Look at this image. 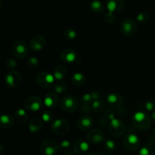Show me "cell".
Listing matches in <instances>:
<instances>
[{"label":"cell","mask_w":155,"mask_h":155,"mask_svg":"<svg viewBox=\"0 0 155 155\" xmlns=\"http://www.w3.org/2000/svg\"><path fill=\"white\" fill-rule=\"evenodd\" d=\"M91 106H92V109L93 111L101 112L104 108V102L103 101H101V99L96 100V101H92Z\"/></svg>","instance_id":"28"},{"label":"cell","mask_w":155,"mask_h":155,"mask_svg":"<svg viewBox=\"0 0 155 155\" xmlns=\"http://www.w3.org/2000/svg\"><path fill=\"white\" fill-rule=\"evenodd\" d=\"M64 155H76V153L70 151H68V152L64 153Z\"/></svg>","instance_id":"41"},{"label":"cell","mask_w":155,"mask_h":155,"mask_svg":"<svg viewBox=\"0 0 155 155\" xmlns=\"http://www.w3.org/2000/svg\"><path fill=\"white\" fill-rule=\"evenodd\" d=\"M154 151H153L152 148L150 145H145L141 148L139 150V155H153Z\"/></svg>","instance_id":"31"},{"label":"cell","mask_w":155,"mask_h":155,"mask_svg":"<svg viewBox=\"0 0 155 155\" xmlns=\"http://www.w3.org/2000/svg\"><path fill=\"white\" fill-rule=\"evenodd\" d=\"M53 76L54 79L58 81L63 80L67 76V68L64 65H56L53 70Z\"/></svg>","instance_id":"22"},{"label":"cell","mask_w":155,"mask_h":155,"mask_svg":"<svg viewBox=\"0 0 155 155\" xmlns=\"http://www.w3.org/2000/svg\"><path fill=\"white\" fill-rule=\"evenodd\" d=\"M93 124L94 120L92 117L89 114H84L79 118L77 125V128L80 131H86V130H90L91 127L93 126Z\"/></svg>","instance_id":"14"},{"label":"cell","mask_w":155,"mask_h":155,"mask_svg":"<svg viewBox=\"0 0 155 155\" xmlns=\"http://www.w3.org/2000/svg\"><path fill=\"white\" fill-rule=\"evenodd\" d=\"M46 45V39L43 36L37 35L33 36L30 41V48L33 51H39L43 49Z\"/></svg>","instance_id":"13"},{"label":"cell","mask_w":155,"mask_h":155,"mask_svg":"<svg viewBox=\"0 0 155 155\" xmlns=\"http://www.w3.org/2000/svg\"><path fill=\"white\" fill-rule=\"evenodd\" d=\"M106 102L111 107H119L124 104V98L120 94L110 93L106 98Z\"/></svg>","instance_id":"15"},{"label":"cell","mask_w":155,"mask_h":155,"mask_svg":"<svg viewBox=\"0 0 155 155\" xmlns=\"http://www.w3.org/2000/svg\"><path fill=\"white\" fill-rule=\"evenodd\" d=\"M61 59L64 63L71 64L77 61L78 59L77 53L72 48H65L61 53Z\"/></svg>","instance_id":"16"},{"label":"cell","mask_w":155,"mask_h":155,"mask_svg":"<svg viewBox=\"0 0 155 155\" xmlns=\"http://www.w3.org/2000/svg\"><path fill=\"white\" fill-rule=\"evenodd\" d=\"M71 82L74 86H81L86 82V77H85L84 74H83L82 73L77 72L73 74L72 77H71Z\"/></svg>","instance_id":"23"},{"label":"cell","mask_w":155,"mask_h":155,"mask_svg":"<svg viewBox=\"0 0 155 155\" xmlns=\"http://www.w3.org/2000/svg\"><path fill=\"white\" fill-rule=\"evenodd\" d=\"M151 120H152L155 123V110L152 112V114H151Z\"/></svg>","instance_id":"42"},{"label":"cell","mask_w":155,"mask_h":155,"mask_svg":"<svg viewBox=\"0 0 155 155\" xmlns=\"http://www.w3.org/2000/svg\"><path fill=\"white\" fill-rule=\"evenodd\" d=\"M60 104L64 111L67 113H74L78 109L79 101L74 95H67L61 98Z\"/></svg>","instance_id":"2"},{"label":"cell","mask_w":155,"mask_h":155,"mask_svg":"<svg viewBox=\"0 0 155 155\" xmlns=\"http://www.w3.org/2000/svg\"><path fill=\"white\" fill-rule=\"evenodd\" d=\"M108 131L112 137L120 138L125 133L126 126L123 121L114 117L110 120Z\"/></svg>","instance_id":"3"},{"label":"cell","mask_w":155,"mask_h":155,"mask_svg":"<svg viewBox=\"0 0 155 155\" xmlns=\"http://www.w3.org/2000/svg\"><path fill=\"white\" fill-rule=\"evenodd\" d=\"M81 101L83 103V105H91L93 100H92V97L90 92L84 94L82 97Z\"/></svg>","instance_id":"34"},{"label":"cell","mask_w":155,"mask_h":155,"mask_svg":"<svg viewBox=\"0 0 155 155\" xmlns=\"http://www.w3.org/2000/svg\"><path fill=\"white\" fill-rule=\"evenodd\" d=\"M43 102L46 107L54 108L59 104V97L56 92H49L46 94L43 100Z\"/></svg>","instance_id":"17"},{"label":"cell","mask_w":155,"mask_h":155,"mask_svg":"<svg viewBox=\"0 0 155 155\" xmlns=\"http://www.w3.org/2000/svg\"><path fill=\"white\" fill-rule=\"evenodd\" d=\"M2 0H0V7L2 6Z\"/></svg>","instance_id":"45"},{"label":"cell","mask_w":155,"mask_h":155,"mask_svg":"<svg viewBox=\"0 0 155 155\" xmlns=\"http://www.w3.org/2000/svg\"><path fill=\"white\" fill-rule=\"evenodd\" d=\"M85 155H98V154H95V153L94 152H90V153H88V154H86Z\"/></svg>","instance_id":"43"},{"label":"cell","mask_w":155,"mask_h":155,"mask_svg":"<svg viewBox=\"0 0 155 155\" xmlns=\"http://www.w3.org/2000/svg\"><path fill=\"white\" fill-rule=\"evenodd\" d=\"M104 148L107 151H114L116 148V142L112 140V139H107V140L104 142Z\"/></svg>","instance_id":"33"},{"label":"cell","mask_w":155,"mask_h":155,"mask_svg":"<svg viewBox=\"0 0 155 155\" xmlns=\"http://www.w3.org/2000/svg\"><path fill=\"white\" fill-rule=\"evenodd\" d=\"M77 32L71 28H67L64 30L63 36L68 41H74L77 38Z\"/></svg>","instance_id":"27"},{"label":"cell","mask_w":155,"mask_h":155,"mask_svg":"<svg viewBox=\"0 0 155 155\" xmlns=\"http://www.w3.org/2000/svg\"><path fill=\"white\" fill-rule=\"evenodd\" d=\"M144 108L147 111H154L155 109V101L154 100H147L143 104Z\"/></svg>","instance_id":"35"},{"label":"cell","mask_w":155,"mask_h":155,"mask_svg":"<svg viewBox=\"0 0 155 155\" xmlns=\"http://www.w3.org/2000/svg\"><path fill=\"white\" fill-rule=\"evenodd\" d=\"M128 155H135V154H128Z\"/></svg>","instance_id":"47"},{"label":"cell","mask_w":155,"mask_h":155,"mask_svg":"<svg viewBox=\"0 0 155 155\" xmlns=\"http://www.w3.org/2000/svg\"><path fill=\"white\" fill-rule=\"evenodd\" d=\"M43 100L39 95H32L29 97L24 102V107L30 112L38 111L40 110L43 104Z\"/></svg>","instance_id":"9"},{"label":"cell","mask_w":155,"mask_h":155,"mask_svg":"<svg viewBox=\"0 0 155 155\" xmlns=\"http://www.w3.org/2000/svg\"><path fill=\"white\" fill-rule=\"evenodd\" d=\"M154 152H155V145H154Z\"/></svg>","instance_id":"46"},{"label":"cell","mask_w":155,"mask_h":155,"mask_svg":"<svg viewBox=\"0 0 155 155\" xmlns=\"http://www.w3.org/2000/svg\"><path fill=\"white\" fill-rule=\"evenodd\" d=\"M42 121L45 123H51L54 121V115L49 110L44 111L42 114Z\"/></svg>","instance_id":"30"},{"label":"cell","mask_w":155,"mask_h":155,"mask_svg":"<svg viewBox=\"0 0 155 155\" xmlns=\"http://www.w3.org/2000/svg\"><path fill=\"white\" fill-rule=\"evenodd\" d=\"M123 145L128 151H135L140 146V139L135 133H127L123 139Z\"/></svg>","instance_id":"5"},{"label":"cell","mask_w":155,"mask_h":155,"mask_svg":"<svg viewBox=\"0 0 155 155\" xmlns=\"http://www.w3.org/2000/svg\"><path fill=\"white\" fill-rule=\"evenodd\" d=\"M125 6V0H107V8L110 12H117Z\"/></svg>","instance_id":"18"},{"label":"cell","mask_w":155,"mask_h":155,"mask_svg":"<svg viewBox=\"0 0 155 155\" xmlns=\"http://www.w3.org/2000/svg\"><path fill=\"white\" fill-rule=\"evenodd\" d=\"M15 119L12 115L8 114H5L0 116V128L3 130H7L11 128L14 125Z\"/></svg>","instance_id":"20"},{"label":"cell","mask_w":155,"mask_h":155,"mask_svg":"<svg viewBox=\"0 0 155 155\" xmlns=\"http://www.w3.org/2000/svg\"><path fill=\"white\" fill-rule=\"evenodd\" d=\"M105 138L104 132L99 129H94L90 130L86 135V139L89 143L92 145H99L102 143Z\"/></svg>","instance_id":"11"},{"label":"cell","mask_w":155,"mask_h":155,"mask_svg":"<svg viewBox=\"0 0 155 155\" xmlns=\"http://www.w3.org/2000/svg\"><path fill=\"white\" fill-rule=\"evenodd\" d=\"M28 46L25 41L18 40L14 42L12 50L15 58L23 59L28 54Z\"/></svg>","instance_id":"8"},{"label":"cell","mask_w":155,"mask_h":155,"mask_svg":"<svg viewBox=\"0 0 155 155\" xmlns=\"http://www.w3.org/2000/svg\"><path fill=\"white\" fill-rule=\"evenodd\" d=\"M5 65L7 68H10V69H13L17 66V61L14 58H8L6 60Z\"/></svg>","instance_id":"38"},{"label":"cell","mask_w":155,"mask_h":155,"mask_svg":"<svg viewBox=\"0 0 155 155\" xmlns=\"http://www.w3.org/2000/svg\"><path fill=\"white\" fill-rule=\"evenodd\" d=\"M59 145V151L63 153H66L68 151H70L71 149V143L68 140H62Z\"/></svg>","instance_id":"29"},{"label":"cell","mask_w":155,"mask_h":155,"mask_svg":"<svg viewBox=\"0 0 155 155\" xmlns=\"http://www.w3.org/2000/svg\"><path fill=\"white\" fill-rule=\"evenodd\" d=\"M54 91L57 94H62L64 93L67 90H68V84L64 82H61L60 80L59 82L54 83Z\"/></svg>","instance_id":"26"},{"label":"cell","mask_w":155,"mask_h":155,"mask_svg":"<svg viewBox=\"0 0 155 155\" xmlns=\"http://www.w3.org/2000/svg\"><path fill=\"white\" fill-rule=\"evenodd\" d=\"M58 151V144L51 139L45 140L39 147V151L42 155H54Z\"/></svg>","instance_id":"7"},{"label":"cell","mask_w":155,"mask_h":155,"mask_svg":"<svg viewBox=\"0 0 155 155\" xmlns=\"http://www.w3.org/2000/svg\"><path fill=\"white\" fill-rule=\"evenodd\" d=\"M73 148H74V151L76 154L83 155L86 154L89 151V146L88 142L83 140H78L74 142Z\"/></svg>","instance_id":"19"},{"label":"cell","mask_w":155,"mask_h":155,"mask_svg":"<svg viewBox=\"0 0 155 155\" xmlns=\"http://www.w3.org/2000/svg\"><path fill=\"white\" fill-rule=\"evenodd\" d=\"M21 76L17 71H11L7 73L5 77V83L8 87H17L21 83Z\"/></svg>","instance_id":"12"},{"label":"cell","mask_w":155,"mask_h":155,"mask_svg":"<svg viewBox=\"0 0 155 155\" xmlns=\"http://www.w3.org/2000/svg\"><path fill=\"white\" fill-rule=\"evenodd\" d=\"M4 154V147L0 143V155H2Z\"/></svg>","instance_id":"40"},{"label":"cell","mask_w":155,"mask_h":155,"mask_svg":"<svg viewBox=\"0 0 155 155\" xmlns=\"http://www.w3.org/2000/svg\"><path fill=\"white\" fill-rule=\"evenodd\" d=\"M15 119L21 124H25L28 121V114L24 109L20 108L15 114Z\"/></svg>","instance_id":"24"},{"label":"cell","mask_w":155,"mask_h":155,"mask_svg":"<svg viewBox=\"0 0 155 155\" xmlns=\"http://www.w3.org/2000/svg\"><path fill=\"white\" fill-rule=\"evenodd\" d=\"M89 8L92 12L96 14L101 13L104 11V5L100 0H93L89 4Z\"/></svg>","instance_id":"25"},{"label":"cell","mask_w":155,"mask_h":155,"mask_svg":"<svg viewBox=\"0 0 155 155\" xmlns=\"http://www.w3.org/2000/svg\"><path fill=\"white\" fill-rule=\"evenodd\" d=\"M90 93H91V95H92V100H93V101H96V100L101 99V94H100L99 92H98V91H96V90L92 91V92H91Z\"/></svg>","instance_id":"39"},{"label":"cell","mask_w":155,"mask_h":155,"mask_svg":"<svg viewBox=\"0 0 155 155\" xmlns=\"http://www.w3.org/2000/svg\"><path fill=\"white\" fill-rule=\"evenodd\" d=\"M133 124L137 130L146 131L151 125V118L149 115L144 111H138L133 114Z\"/></svg>","instance_id":"1"},{"label":"cell","mask_w":155,"mask_h":155,"mask_svg":"<svg viewBox=\"0 0 155 155\" xmlns=\"http://www.w3.org/2000/svg\"><path fill=\"white\" fill-rule=\"evenodd\" d=\"M27 65H28L30 68H36L38 67L39 62L37 58L31 56V57H30L27 60Z\"/></svg>","instance_id":"36"},{"label":"cell","mask_w":155,"mask_h":155,"mask_svg":"<svg viewBox=\"0 0 155 155\" xmlns=\"http://www.w3.org/2000/svg\"><path fill=\"white\" fill-rule=\"evenodd\" d=\"M54 77L53 74L46 71H42L38 74L36 76V83L42 88H49L52 86L54 83Z\"/></svg>","instance_id":"6"},{"label":"cell","mask_w":155,"mask_h":155,"mask_svg":"<svg viewBox=\"0 0 155 155\" xmlns=\"http://www.w3.org/2000/svg\"><path fill=\"white\" fill-rule=\"evenodd\" d=\"M104 21L106 23H109V24H111L114 21H115V15H114L113 12H110L107 13L104 16Z\"/></svg>","instance_id":"37"},{"label":"cell","mask_w":155,"mask_h":155,"mask_svg":"<svg viewBox=\"0 0 155 155\" xmlns=\"http://www.w3.org/2000/svg\"><path fill=\"white\" fill-rule=\"evenodd\" d=\"M152 137H153V139H154L155 140V129L154 130H153V133H152Z\"/></svg>","instance_id":"44"},{"label":"cell","mask_w":155,"mask_h":155,"mask_svg":"<svg viewBox=\"0 0 155 155\" xmlns=\"http://www.w3.org/2000/svg\"><path fill=\"white\" fill-rule=\"evenodd\" d=\"M149 19V14L147 12H142L140 13H139L136 16V20L139 21V23H146L148 21V20Z\"/></svg>","instance_id":"32"},{"label":"cell","mask_w":155,"mask_h":155,"mask_svg":"<svg viewBox=\"0 0 155 155\" xmlns=\"http://www.w3.org/2000/svg\"><path fill=\"white\" fill-rule=\"evenodd\" d=\"M42 120L39 119V117H34L31 119L29 122L28 129L30 132L33 133H37L41 131L42 129Z\"/></svg>","instance_id":"21"},{"label":"cell","mask_w":155,"mask_h":155,"mask_svg":"<svg viewBox=\"0 0 155 155\" xmlns=\"http://www.w3.org/2000/svg\"><path fill=\"white\" fill-rule=\"evenodd\" d=\"M137 30V24L132 18H127L120 24V32L124 36H132Z\"/></svg>","instance_id":"10"},{"label":"cell","mask_w":155,"mask_h":155,"mask_svg":"<svg viewBox=\"0 0 155 155\" xmlns=\"http://www.w3.org/2000/svg\"><path fill=\"white\" fill-rule=\"evenodd\" d=\"M51 130L57 136H64L69 133L70 124L63 118L54 120L51 125Z\"/></svg>","instance_id":"4"}]
</instances>
